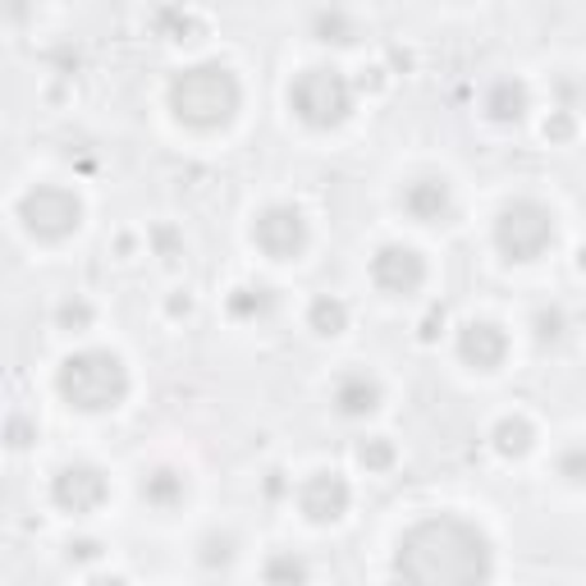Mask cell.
Listing matches in <instances>:
<instances>
[{
	"label": "cell",
	"instance_id": "6da1fadb",
	"mask_svg": "<svg viewBox=\"0 0 586 586\" xmlns=\"http://www.w3.org/2000/svg\"><path fill=\"white\" fill-rule=\"evenodd\" d=\"M394 577L413 586H476L495 577L491 537L463 514H426L399 537Z\"/></svg>",
	"mask_w": 586,
	"mask_h": 586
},
{
	"label": "cell",
	"instance_id": "7a4b0ae2",
	"mask_svg": "<svg viewBox=\"0 0 586 586\" xmlns=\"http://www.w3.org/2000/svg\"><path fill=\"white\" fill-rule=\"evenodd\" d=\"M165 106H170L174 119L184 124V129H193V134H220L243 111V83H239V73L229 65H220V60L188 65V69H180L170 79Z\"/></svg>",
	"mask_w": 586,
	"mask_h": 586
},
{
	"label": "cell",
	"instance_id": "3957f363",
	"mask_svg": "<svg viewBox=\"0 0 586 586\" xmlns=\"http://www.w3.org/2000/svg\"><path fill=\"white\" fill-rule=\"evenodd\" d=\"M56 390L73 413L96 417V413H115V407L129 399L134 380H129V367H124V358L115 348H79L60 363Z\"/></svg>",
	"mask_w": 586,
	"mask_h": 586
},
{
	"label": "cell",
	"instance_id": "277c9868",
	"mask_svg": "<svg viewBox=\"0 0 586 586\" xmlns=\"http://www.w3.org/2000/svg\"><path fill=\"white\" fill-rule=\"evenodd\" d=\"M289 111L298 124H308L317 134H330L353 115V83L335 65H312L294 73L289 83Z\"/></svg>",
	"mask_w": 586,
	"mask_h": 586
},
{
	"label": "cell",
	"instance_id": "5b68a950",
	"mask_svg": "<svg viewBox=\"0 0 586 586\" xmlns=\"http://www.w3.org/2000/svg\"><path fill=\"white\" fill-rule=\"evenodd\" d=\"M495 248L504 262H541L554 248V211L537 197H518L495 216Z\"/></svg>",
	"mask_w": 586,
	"mask_h": 586
},
{
	"label": "cell",
	"instance_id": "8992f818",
	"mask_svg": "<svg viewBox=\"0 0 586 586\" xmlns=\"http://www.w3.org/2000/svg\"><path fill=\"white\" fill-rule=\"evenodd\" d=\"M19 225H23V234L37 243H65L79 234L83 202L65 184H37L19 197Z\"/></svg>",
	"mask_w": 586,
	"mask_h": 586
},
{
	"label": "cell",
	"instance_id": "52a82bcc",
	"mask_svg": "<svg viewBox=\"0 0 586 586\" xmlns=\"http://www.w3.org/2000/svg\"><path fill=\"white\" fill-rule=\"evenodd\" d=\"M248 239L271 262H298L302 252L312 248V225H308V216L294 207V202H271L266 211L252 216Z\"/></svg>",
	"mask_w": 586,
	"mask_h": 586
},
{
	"label": "cell",
	"instance_id": "ba28073f",
	"mask_svg": "<svg viewBox=\"0 0 586 586\" xmlns=\"http://www.w3.org/2000/svg\"><path fill=\"white\" fill-rule=\"evenodd\" d=\"M50 499H56V508H65V514L88 518L111 499V476L96 463H65L50 476Z\"/></svg>",
	"mask_w": 586,
	"mask_h": 586
},
{
	"label": "cell",
	"instance_id": "9c48e42d",
	"mask_svg": "<svg viewBox=\"0 0 586 586\" xmlns=\"http://www.w3.org/2000/svg\"><path fill=\"white\" fill-rule=\"evenodd\" d=\"M371 285L386 298H413L426 285V257L413 243H386L371 257Z\"/></svg>",
	"mask_w": 586,
	"mask_h": 586
},
{
	"label": "cell",
	"instance_id": "30bf717a",
	"mask_svg": "<svg viewBox=\"0 0 586 586\" xmlns=\"http://www.w3.org/2000/svg\"><path fill=\"white\" fill-rule=\"evenodd\" d=\"M348 504H353V486H348V476L344 472H312L308 481L298 486V508H302V518H308L312 527H330V522H340L348 514Z\"/></svg>",
	"mask_w": 586,
	"mask_h": 586
},
{
	"label": "cell",
	"instance_id": "8fae6325",
	"mask_svg": "<svg viewBox=\"0 0 586 586\" xmlns=\"http://www.w3.org/2000/svg\"><path fill=\"white\" fill-rule=\"evenodd\" d=\"M458 358L472 371H499L508 358V330L499 321H463L458 325Z\"/></svg>",
	"mask_w": 586,
	"mask_h": 586
},
{
	"label": "cell",
	"instance_id": "7c38bea8",
	"mask_svg": "<svg viewBox=\"0 0 586 586\" xmlns=\"http://www.w3.org/2000/svg\"><path fill=\"white\" fill-rule=\"evenodd\" d=\"M399 207L417 225H440L453 211V188H449L445 174H422V180H413L399 193Z\"/></svg>",
	"mask_w": 586,
	"mask_h": 586
},
{
	"label": "cell",
	"instance_id": "4fadbf2b",
	"mask_svg": "<svg viewBox=\"0 0 586 586\" xmlns=\"http://www.w3.org/2000/svg\"><path fill=\"white\" fill-rule=\"evenodd\" d=\"M330 403H335L340 417H371L380 403H386V386H380V376L353 367L335 380V390H330Z\"/></svg>",
	"mask_w": 586,
	"mask_h": 586
},
{
	"label": "cell",
	"instance_id": "5bb4252c",
	"mask_svg": "<svg viewBox=\"0 0 586 586\" xmlns=\"http://www.w3.org/2000/svg\"><path fill=\"white\" fill-rule=\"evenodd\" d=\"M481 111H486L491 124H522L531 111V92L522 79H495L481 96Z\"/></svg>",
	"mask_w": 586,
	"mask_h": 586
},
{
	"label": "cell",
	"instance_id": "9a60e30c",
	"mask_svg": "<svg viewBox=\"0 0 586 586\" xmlns=\"http://www.w3.org/2000/svg\"><path fill=\"white\" fill-rule=\"evenodd\" d=\"M138 495H142V504L157 508V514H170V508H180L188 499V476L180 468H151L138 481Z\"/></svg>",
	"mask_w": 586,
	"mask_h": 586
},
{
	"label": "cell",
	"instance_id": "2e32d148",
	"mask_svg": "<svg viewBox=\"0 0 586 586\" xmlns=\"http://www.w3.org/2000/svg\"><path fill=\"white\" fill-rule=\"evenodd\" d=\"M491 445L499 458H508V463H518V458H527L531 449H537V426H531L522 413H508L491 426Z\"/></svg>",
	"mask_w": 586,
	"mask_h": 586
},
{
	"label": "cell",
	"instance_id": "e0dca14e",
	"mask_svg": "<svg viewBox=\"0 0 586 586\" xmlns=\"http://www.w3.org/2000/svg\"><path fill=\"white\" fill-rule=\"evenodd\" d=\"M225 308H229V317L243 321V325L266 321V317L275 312V289H271V285H239L234 294L225 298Z\"/></svg>",
	"mask_w": 586,
	"mask_h": 586
},
{
	"label": "cell",
	"instance_id": "ac0fdd59",
	"mask_svg": "<svg viewBox=\"0 0 586 586\" xmlns=\"http://www.w3.org/2000/svg\"><path fill=\"white\" fill-rule=\"evenodd\" d=\"M308 325L317 330L321 340H340L344 330H348V302H344V298H335V294L312 298V308H308Z\"/></svg>",
	"mask_w": 586,
	"mask_h": 586
},
{
	"label": "cell",
	"instance_id": "d6986e66",
	"mask_svg": "<svg viewBox=\"0 0 586 586\" xmlns=\"http://www.w3.org/2000/svg\"><path fill=\"white\" fill-rule=\"evenodd\" d=\"M312 37L325 42V46H353V42H358V23H353L348 10L330 5V10H317L312 14Z\"/></svg>",
	"mask_w": 586,
	"mask_h": 586
},
{
	"label": "cell",
	"instance_id": "ffe728a7",
	"mask_svg": "<svg viewBox=\"0 0 586 586\" xmlns=\"http://www.w3.org/2000/svg\"><path fill=\"white\" fill-rule=\"evenodd\" d=\"M157 33H165V42H180V46H193L202 42V19H193L184 5H174V0H165V5L157 10Z\"/></svg>",
	"mask_w": 586,
	"mask_h": 586
},
{
	"label": "cell",
	"instance_id": "44dd1931",
	"mask_svg": "<svg viewBox=\"0 0 586 586\" xmlns=\"http://www.w3.org/2000/svg\"><path fill=\"white\" fill-rule=\"evenodd\" d=\"M394 458H399V449H394L390 436L358 440V463H363L367 472H390V468H394Z\"/></svg>",
	"mask_w": 586,
	"mask_h": 586
},
{
	"label": "cell",
	"instance_id": "7402d4cb",
	"mask_svg": "<svg viewBox=\"0 0 586 586\" xmlns=\"http://www.w3.org/2000/svg\"><path fill=\"white\" fill-rule=\"evenodd\" d=\"M92 321H96V312L88 298H65L56 308V325L69 330V335H83V330H92Z\"/></svg>",
	"mask_w": 586,
	"mask_h": 586
},
{
	"label": "cell",
	"instance_id": "603a6c76",
	"mask_svg": "<svg viewBox=\"0 0 586 586\" xmlns=\"http://www.w3.org/2000/svg\"><path fill=\"white\" fill-rule=\"evenodd\" d=\"M541 134H545V142H550V147H564V142H573V138H577V115H573V106H559V111H550V119L541 124Z\"/></svg>",
	"mask_w": 586,
	"mask_h": 586
},
{
	"label": "cell",
	"instance_id": "cb8c5ba5",
	"mask_svg": "<svg viewBox=\"0 0 586 586\" xmlns=\"http://www.w3.org/2000/svg\"><path fill=\"white\" fill-rule=\"evenodd\" d=\"M554 472L568 481V486H586V440L582 445H568L564 453L554 458Z\"/></svg>",
	"mask_w": 586,
	"mask_h": 586
},
{
	"label": "cell",
	"instance_id": "d4e9b609",
	"mask_svg": "<svg viewBox=\"0 0 586 586\" xmlns=\"http://www.w3.org/2000/svg\"><path fill=\"white\" fill-rule=\"evenodd\" d=\"M262 577H266V582H308L312 573H308V564H302V559H294V554H275L271 564L262 568Z\"/></svg>",
	"mask_w": 586,
	"mask_h": 586
},
{
	"label": "cell",
	"instance_id": "484cf974",
	"mask_svg": "<svg viewBox=\"0 0 586 586\" xmlns=\"http://www.w3.org/2000/svg\"><path fill=\"white\" fill-rule=\"evenodd\" d=\"M202 564H207V568H229V564H234V537H220V531H211V537L202 541Z\"/></svg>",
	"mask_w": 586,
	"mask_h": 586
},
{
	"label": "cell",
	"instance_id": "4316f807",
	"mask_svg": "<svg viewBox=\"0 0 586 586\" xmlns=\"http://www.w3.org/2000/svg\"><path fill=\"white\" fill-rule=\"evenodd\" d=\"M531 330H537V344H559L564 340V308H541L531 317Z\"/></svg>",
	"mask_w": 586,
	"mask_h": 586
},
{
	"label": "cell",
	"instance_id": "83f0119b",
	"mask_svg": "<svg viewBox=\"0 0 586 586\" xmlns=\"http://www.w3.org/2000/svg\"><path fill=\"white\" fill-rule=\"evenodd\" d=\"M65 554H69V564H92V559L106 554V545L92 541V537H79V541H69V545H65Z\"/></svg>",
	"mask_w": 586,
	"mask_h": 586
},
{
	"label": "cell",
	"instance_id": "f1b7e54d",
	"mask_svg": "<svg viewBox=\"0 0 586 586\" xmlns=\"http://www.w3.org/2000/svg\"><path fill=\"white\" fill-rule=\"evenodd\" d=\"M5 440H10V449H28V445L37 440V426H28V422H23V417L14 413L10 426H5Z\"/></svg>",
	"mask_w": 586,
	"mask_h": 586
},
{
	"label": "cell",
	"instance_id": "f546056e",
	"mask_svg": "<svg viewBox=\"0 0 586 586\" xmlns=\"http://www.w3.org/2000/svg\"><path fill=\"white\" fill-rule=\"evenodd\" d=\"M440 330H445V308L436 302V308H430V312L422 317V325H417V340H422V344H436V340H440Z\"/></svg>",
	"mask_w": 586,
	"mask_h": 586
},
{
	"label": "cell",
	"instance_id": "4dcf8cb0",
	"mask_svg": "<svg viewBox=\"0 0 586 586\" xmlns=\"http://www.w3.org/2000/svg\"><path fill=\"white\" fill-rule=\"evenodd\" d=\"M151 243H157V252H161V257L165 262H180V243H174V229H151Z\"/></svg>",
	"mask_w": 586,
	"mask_h": 586
},
{
	"label": "cell",
	"instance_id": "1f68e13d",
	"mask_svg": "<svg viewBox=\"0 0 586 586\" xmlns=\"http://www.w3.org/2000/svg\"><path fill=\"white\" fill-rule=\"evenodd\" d=\"M285 491H289L285 472H279V468H275V472H266V495H271V499H279V495H285Z\"/></svg>",
	"mask_w": 586,
	"mask_h": 586
},
{
	"label": "cell",
	"instance_id": "d6a6232c",
	"mask_svg": "<svg viewBox=\"0 0 586 586\" xmlns=\"http://www.w3.org/2000/svg\"><path fill=\"white\" fill-rule=\"evenodd\" d=\"M193 312V298L184 294V298H170V317H188Z\"/></svg>",
	"mask_w": 586,
	"mask_h": 586
},
{
	"label": "cell",
	"instance_id": "836d02e7",
	"mask_svg": "<svg viewBox=\"0 0 586 586\" xmlns=\"http://www.w3.org/2000/svg\"><path fill=\"white\" fill-rule=\"evenodd\" d=\"M577 271H582V275H586V243H582V248H577Z\"/></svg>",
	"mask_w": 586,
	"mask_h": 586
}]
</instances>
